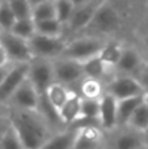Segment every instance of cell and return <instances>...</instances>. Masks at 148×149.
<instances>
[{
	"instance_id": "obj_1",
	"label": "cell",
	"mask_w": 148,
	"mask_h": 149,
	"mask_svg": "<svg viewBox=\"0 0 148 149\" xmlns=\"http://www.w3.org/2000/svg\"><path fill=\"white\" fill-rule=\"evenodd\" d=\"M12 128L20 137L25 149H41L50 139L49 124L38 111L15 110L9 113Z\"/></svg>"
},
{
	"instance_id": "obj_2",
	"label": "cell",
	"mask_w": 148,
	"mask_h": 149,
	"mask_svg": "<svg viewBox=\"0 0 148 149\" xmlns=\"http://www.w3.org/2000/svg\"><path fill=\"white\" fill-rule=\"evenodd\" d=\"M105 43L106 42L94 38V37H84V38L73 39L71 42H67L66 49L63 50V54L60 58L83 64L87 60L98 56Z\"/></svg>"
},
{
	"instance_id": "obj_3",
	"label": "cell",
	"mask_w": 148,
	"mask_h": 149,
	"mask_svg": "<svg viewBox=\"0 0 148 149\" xmlns=\"http://www.w3.org/2000/svg\"><path fill=\"white\" fill-rule=\"evenodd\" d=\"M67 42L63 39V37H46L36 34L29 41L31 54L34 59H57L60 58L63 54V50L66 49Z\"/></svg>"
},
{
	"instance_id": "obj_4",
	"label": "cell",
	"mask_w": 148,
	"mask_h": 149,
	"mask_svg": "<svg viewBox=\"0 0 148 149\" xmlns=\"http://www.w3.org/2000/svg\"><path fill=\"white\" fill-rule=\"evenodd\" d=\"M0 43L7 51L9 62L13 64H29L34 60L29 42L13 36L12 33L0 34Z\"/></svg>"
},
{
	"instance_id": "obj_5",
	"label": "cell",
	"mask_w": 148,
	"mask_h": 149,
	"mask_svg": "<svg viewBox=\"0 0 148 149\" xmlns=\"http://www.w3.org/2000/svg\"><path fill=\"white\" fill-rule=\"evenodd\" d=\"M28 80L31 82L39 95L45 94L55 82L52 62L45 59H34L29 67Z\"/></svg>"
},
{
	"instance_id": "obj_6",
	"label": "cell",
	"mask_w": 148,
	"mask_h": 149,
	"mask_svg": "<svg viewBox=\"0 0 148 149\" xmlns=\"http://www.w3.org/2000/svg\"><path fill=\"white\" fill-rule=\"evenodd\" d=\"M29 64H12L5 74L3 82L0 84V105L9 102L16 90L28 80Z\"/></svg>"
},
{
	"instance_id": "obj_7",
	"label": "cell",
	"mask_w": 148,
	"mask_h": 149,
	"mask_svg": "<svg viewBox=\"0 0 148 149\" xmlns=\"http://www.w3.org/2000/svg\"><path fill=\"white\" fill-rule=\"evenodd\" d=\"M119 15H118L117 9L113 7L112 3L102 1L100 4L98 9H97L96 15H94L93 20H92L91 25L87 29L96 30L97 33L101 34H109L112 31L117 30L118 26H119Z\"/></svg>"
},
{
	"instance_id": "obj_8",
	"label": "cell",
	"mask_w": 148,
	"mask_h": 149,
	"mask_svg": "<svg viewBox=\"0 0 148 149\" xmlns=\"http://www.w3.org/2000/svg\"><path fill=\"white\" fill-rule=\"evenodd\" d=\"M106 93L114 97L117 101L146 95L138 79L133 76H125V74L115 77L112 82H109L106 88Z\"/></svg>"
},
{
	"instance_id": "obj_9",
	"label": "cell",
	"mask_w": 148,
	"mask_h": 149,
	"mask_svg": "<svg viewBox=\"0 0 148 149\" xmlns=\"http://www.w3.org/2000/svg\"><path fill=\"white\" fill-rule=\"evenodd\" d=\"M52 68H54L55 82H59L64 86L73 84V82L79 81L81 77H84L83 64L73 62V60L58 58V59L52 60Z\"/></svg>"
},
{
	"instance_id": "obj_10",
	"label": "cell",
	"mask_w": 148,
	"mask_h": 149,
	"mask_svg": "<svg viewBox=\"0 0 148 149\" xmlns=\"http://www.w3.org/2000/svg\"><path fill=\"white\" fill-rule=\"evenodd\" d=\"M102 1H75V10L70 22L71 30H83L91 25L97 9Z\"/></svg>"
},
{
	"instance_id": "obj_11",
	"label": "cell",
	"mask_w": 148,
	"mask_h": 149,
	"mask_svg": "<svg viewBox=\"0 0 148 149\" xmlns=\"http://www.w3.org/2000/svg\"><path fill=\"white\" fill-rule=\"evenodd\" d=\"M9 102L13 105L15 110H25V111H37L39 103V94L31 82L26 80L12 95Z\"/></svg>"
},
{
	"instance_id": "obj_12",
	"label": "cell",
	"mask_w": 148,
	"mask_h": 149,
	"mask_svg": "<svg viewBox=\"0 0 148 149\" xmlns=\"http://www.w3.org/2000/svg\"><path fill=\"white\" fill-rule=\"evenodd\" d=\"M118 101L108 93L100 98V127L106 131H112L118 127L117 120Z\"/></svg>"
},
{
	"instance_id": "obj_13",
	"label": "cell",
	"mask_w": 148,
	"mask_h": 149,
	"mask_svg": "<svg viewBox=\"0 0 148 149\" xmlns=\"http://www.w3.org/2000/svg\"><path fill=\"white\" fill-rule=\"evenodd\" d=\"M102 140L100 127H83L77 130L73 149H96Z\"/></svg>"
},
{
	"instance_id": "obj_14",
	"label": "cell",
	"mask_w": 148,
	"mask_h": 149,
	"mask_svg": "<svg viewBox=\"0 0 148 149\" xmlns=\"http://www.w3.org/2000/svg\"><path fill=\"white\" fill-rule=\"evenodd\" d=\"M146 148L143 140V134L128 128L127 131H122L114 137L112 141L110 149H143Z\"/></svg>"
},
{
	"instance_id": "obj_15",
	"label": "cell",
	"mask_w": 148,
	"mask_h": 149,
	"mask_svg": "<svg viewBox=\"0 0 148 149\" xmlns=\"http://www.w3.org/2000/svg\"><path fill=\"white\" fill-rule=\"evenodd\" d=\"M115 68L121 72H123L125 76L135 77L134 73L138 72L140 74V72L143 71V62H142V58L138 54V51H135L133 49H125L122 58H121L119 63Z\"/></svg>"
},
{
	"instance_id": "obj_16",
	"label": "cell",
	"mask_w": 148,
	"mask_h": 149,
	"mask_svg": "<svg viewBox=\"0 0 148 149\" xmlns=\"http://www.w3.org/2000/svg\"><path fill=\"white\" fill-rule=\"evenodd\" d=\"M81 102L83 98L77 93H72L66 105L60 109L59 116L63 124H75L81 116Z\"/></svg>"
},
{
	"instance_id": "obj_17",
	"label": "cell",
	"mask_w": 148,
	"mask_h": 149,
	"mask_svg": "<svg viewBox=\"0 0 148 149\" xmlns=\"http://www.w3.org/2000/svg\"><path fill=\"white\" fill-rule=\"evenodd\" d=\"M146 101V95L127 98V100L118 101V110H117V120L118 127H127L131 116L136 111V109Z\"/></svg>"
},
{
	"instance_id": "obj_18",
	"label": "cell",
	"mask_w": 148,
	"mask_h": 149,
	"mask_svg": "<svg viewBox=\"0 0 148 149\" xmlns=\"http://www.w3.org/2000/svg\"><path fill=\"white\" fill-rule=\"evenodd\" d=\"M77 130H66L51 135L41 149H73Z\"/></svg>"
},
{
	"instance_id": "obj_19",
	"label": "cell",
	"mask_w": 148,
	"mask_h": 149,
	"mask_svg": "<svg viewBox=\"0 0 148 149\" xmlns=\"http://www.w3.org/2000/svg\"><path fill=\"white\" fill-rule=\"evenodd\" d=\"M71 94H72V92L67 86L59 84V82H54L46 92V97L49 100V102L58 111H60V109L66 105V102L71 97Z\"/></svg>"
},
{
	"instance_id": "obj_20",
	"label": "cell",
	"mask_w": 148,
	"mask_h": 149,
	"mask_svg": "<svg viewBox=\"0 0 148 149\" xmlns=\"http://www.w3.org/2000/svg\"><path fill=\"white\" fill-rule=\"evenodd\" d=\"M33 10H31V18L34 22L46 20H54L55 18V1H31Z\"/></svg>"
},
{
	"instance_id": "obj_21",
	"label": "cell",
	"mask_w": 148,
	"mask_h": 149,
	"mask_svg": "<svg viewBox=\"0 0 148 149\" xmlns=\"http://www.w3.org/2000/svg\"><path fill=\"white\" fill-rule=\"evenodd\" d=\"M123 50L125 49H122V46L115 42H106L98 56L108 67H117L122 58Z\"/></svg>"
},
{
	"instance_id": "obj_22",
	"label": "cell",
	"mask_w": 148,
	"mask_h": 149,
	"mask_svg": "<svg viewBox=\"0 0 148 149\" xmlns=\"http://www.w3.org/2000/svg\"><path fill=\"white\" fill-rule=\"evenodd\" d=\"M127 127L134 130V131L142 132V134L148 130V101H147V98L136 109V111L134 113V115L131 116L130 122H128Z\"/></svg>"
},
{
	"instance_id": "obj_23",
	"label": "cell",
	"mask_w": 148,
	"mask_h": 149,
	"mask_svg": "<svg viewBox=\"0 0 148 149\" xmlns=\"http://www.w3.org/2000/svg\"><path fill=\"white\" fill-rule=\"evenodd\" d=\"M108 65L100 59V56H94L92 59L87 60L83 63V70H84V76L87 79H93V80H98L101 77H104V74L106 73Z\"/></svg>"
},
{
	"instance_id": "obj_24",
	"label": "cell",
	"mask_w": 148,
	"mask_h": 149,
	"mask_svg": "<svg viewBox=\"0 0 148 149\" xmlns=\"http://www.w3.org/2000/svg\"><path fill=\"white\" fill-rule=\"evenodd\" d=\"M10 33H12L13 36L18 37V38L24 39V41H28L29 42L37 34V31H36V22H34L33 18L16 21V24L13 25Z\"/></svg>"
},
{
	"instance_id": "obj_25",
	"label": "cell",
	"mask_w": 148,
	"mask_h": 149,
	"mask_svg": "<svg viewBox=\"0 0 148 149\" xmlns=\"http://www.w3.org/2000/svg\"><path fill=\"white\" fill-rule=\"evenodd\" d=\"M80 95L85 100H100L104 95V89L98 80L85 79L81 82Z\"/></svg>"
},
{
	"instance_id": "obj_26",
	"label": "cell",
	"mask_w": 148,
	"mask_h": 149,
	"mask_svg": "<svg viewBox=\"0 0 148 149\" xmlns=\"http://www.w3.org/2000/svg\"><path fill=\"white\" fill-rule=\"evenodd\" d=\"M36 31L39 36H46V37H62L63 25L54 20H46V21H38L36 22Z\"/></svg>"
},
{
	"instance_id": "obj_27",
	"label": "cell",
	"mask_w": 148,
	"mask_h": 149,
	"mask_svg": "<svg viewBox=\"0 0 148 149\" xmlns=\"http://www.w3.org/2000/svg\"><path fill=\"white\" fill-rule=\"evenodd\" d=\"M73 10H75V1L58 0L55 1V20L59 21L63 26L67 25L72 17Z\"/></svg>"
},
{
	"instance_id": "obj_28",
	"label": "cell",
	"mask_w": 148,
	"mask_h": 149,
	"mask_svg": "<svg viewBox=\"0 0 148 149\" xmlns=\"http://www.w3.org/2000/svg\"><path fill=\"white\" fill-rule=\"evenodd\" d=\"M16 17L9 7V1L0 3V33H10L16 24Z\"/></svg>"
},
{
	"instance_id": "obj_29",
	"label": "cell",
	"mask_w": 148,
	"mask_h": 149,
	"mask_svg": "<svg viewBox=\"0 0 148 149\" xmlns=\"http://www.w3.org/2000/svg\"><path fill=\"white\" fill-rule=\"evenodd\" d=\"M9 7L17 21L31 18V10H33L31 1H26V0H10Z\"/></svg>"
},
{
	"instance_id": "obj_30",
	"label": "cell",
	"mask_w": 148,
	"mask_h": 149,
	"mask_svg": "<svg viewBox=\"0 0 148 149\" xmlns=\"http://www.w3.org/2000/svg\"><path fill=\"white\" fill-rule=\"evenodd\" d=\"M0 149H25L20 137L12 128V124H10V128L7 131V134L4 135L3 140L0 141Z\"/></svg>"
},
{
	"instance_id": "obj_31",
	"label": "cell",
	"mask_w": 148,
	"mask_h": 149,
	"mask_svg": "<svg viewBox=\"0 0 148 149\" xmlns=\"http://www.w3.org/2000/svg\"><path fill=\"white\" fill-rule=\"evenodd\" d=\"M138 81L140 82L143 92L146 94V97H148V67H144L143 71L140 72V74L138 76Z\"/></svg>"
},
{
	"instance_id": "obj_32",
	"label": "cell",
	"mask_w": 148,
	"mask_h": 149,
	"mask_svg": "<svg viewBox=\"0 0 148 149\" xmlns=\"http://www.w3.org/2000/svg\"><path fill=\"white\" fill-rule=\"evenodd\" d=\"M10 128V120L8 115L0 116V141L3 140L4 135L7 134V131Z\"/></svg>"
},
{
	"instance_id": "obj_33",
	"label": "cell",
	"mask_w": 148,
	"mask_h": 149,
	"mask_svg": "<svg viewBox=\"0 0 148 149\" xmlns=\"http://www.w3.org/2000/svg\"><path fill=\"white\" fill-rule=\"evenodd\" d=\"M9 58H8V54L5 51V49L3 47V45L0 43V68H7L9 67Z\"/></svg>"
},
{
	"instance_id": "obj_34",
	"label": "cell",
	"mask_w": 148,
	"mask_h": 149,
	"mask_svg": "<svg viewBox=\"0 0 148 149\" xmlns=\"http://www.w3.org/2000/svg\"><path fill=\"white\" fill-rule=\"evenodd\" d=\"M9 67H10V65H9ZM9 67H7V68H0V84H1L3 80H4V77H5V74H7L8 70H9Z\"/></svg>"
},
{
	"instance_id": "obj_35",
	"label": "cell",
	"mask_w": 148,
	"mask_h": 149,
	"mask_svg": "<svg viewBox=\"0 0 148 149\" xmlns=\"http://www.w3.org/2000/svg\"><path fill=\"white\" fill-rule=\"evenodd\" d=\"M143 140H144V145H146V148H148V130L143 132Z\"/></svg>"
},
{
	"instance_id": "obj_36",
	"label": "cell",
	"mask_w": 148,
	"mask_h": 149,
	"mask_svg": "<svg viewBox=\"0 0 148 149\" xmlns=\"http://www.w3.org/2000/svg\"><path fill=\"white\" fill-rule=\"evenodd\" d=\"M0 116H3L1 115V105H0Z\"/></svg>"
},
{
	"instance_id": "obj_37",
	"label": "cell",
	"mask_w": 148,
	"mask_h": 149,
	"mask_svg": "<svg viewBox=\"0 0 148 149\" xmlns=\"http://www.w3.org/2000/svg\"><path fill=\"white\" fill-rule=\"evenodd\" d=\"M147 45H148V34H147Z\"/></svg>"
},
{
	"instance_id": "obj_38",
	"label": "cell",
	"mask_w": 148,
	"mask_h": 149,
	"mask_svg": "<svg viewBox=\"0 0 148 149\" xmlns=\"http://www.w3.org/2000/svg\"><path fill=\"white\" fill-rule=\"evenodd\" d=\"M146 98H147V101H148V97H146Z\"/></svg>"
},
{
	"instance_id": "obj_39",
	"label": "cell",
	"mask_w": 148,
	"mask_h": 149,
	"mask_svg": "<svg viewBox=\"0 0 148 149\" xmlns=\"http://www.w3.org/2000/svg\"><path fill=\"white\" fill-rule=\"evenodd\" d=\"M143 149H148V148H143Z\"/></svg>"
},
{
	"instance_id": "obj_40",
	"label": "cell",
	"mask_w": 148,
	"mask_h": 149,
	"mask_svg": "<svg viewBox=\"0 0 148 149\" xmlns=\"http://www.w3.org/2000/svg\"><path fill=\"white\" fill-rule=\"evenodd\" d=\"M0 3H1V1H0Z\"/></svg>"
},
{
	"instance_id": "obj_41",
	"label": "cell",
	"mask_w": 148,
	"mask_h": 149,
	"mask_svg": "<svg viewBox=\"0 0 148 149\" xmlns=\"http://www.w3.org/2000/svg\"><path fill=\"white\" fill-rule=\"evenodd\" d=\"M0 34H1V33H0Z\"/></svg>"
}]
</instances>
